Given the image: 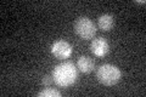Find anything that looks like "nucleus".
Here are the masks:
<instances>
[{
    "instance_id": "obj_1",
    "label": "nucleus",
    "mask_w": 146,
    "mask_h": 97,
    "mask_svg": "<svg viewBox=\"0 0 146 97\" xmlns=\"http://www.w3.org/2000/svg\"><path fill=\"white\" fill-rule=\"evenodd\" d=\"M52 79L61 87H68L77 80V68L72 62H62L54 68Z\"/></svg>"
},
{
    "instance_id": "obj_2",
    "label": "nucleus",
    "mask_w": 146,
    "mask_h": 97,
    "mask_svg": "<svg viewBox=\"0 0 146 97\" xmlns=\"http://www.w3.org/2000/svg\"><path fill=\"white\" fill-rule=\"evenodd\" d=\"M121 77H122V73L119 71V68L113 66V64H104L96 72V78L99 82L105 86L116 85L119 81Z\"/></svg>"
},
{
    "instance_id": "obj_3",
    "label": "nucleus",
    "mask_w": 146,
    "mask_h": 97,
    "mask_svg": "<svg viewBox=\"0 0 146 97\" xmlns=\"http://www.w3.org/2000/svg\"><path fill=\"white\" fill-rule=\"evenodd\" d=\"M74 32L82 39L89 40L96 33V28H95V24L91 20H89L88 17L80 16L74 22Z\"/></svg>"
},
{
    "instance_id": "obj_4",
    "label": "nucleus",
    "mask_w": 146,
    "mask_h": 97,
    "mask_svg": "<svg viewBox=\"0 0 146 97\" xmlns=\"http://www.w3.org/2000/svg\"><path fill=\"white\" fill-rule=\"evenodd\" d=\"M51 53L58 59L68 58L72 53V46L66 40H56L51 45Z\"/></svg>"
},
{
    "instance_id": "obj_5",
    "label": "nucleus",
    "mask_w": 146,
    "mask_h": 97,
    "mask_svg": "<svg viewBox=\"0 0 146 97\" xmlns=\"http://www.w3.org/2000/svg\"><path fill=\"white\" fill-rule=\"evenodd\" d=\"M90 50H91V52H93L95 56L102 57L108 52L110 45H108L106 39L102 38V36H100V38H96V39H94L93 41H91Z\"/></svg>"
},
{
    "instance_id": "obj_6",
    "label": "nucleus",
    "mask_w": 146,
    "mask_h": 97,
    "mask_svg": "<svg viewBox=\"0 0 146 97\" xmlns=\"http://www.w3.org/2000/svg\"><path fill=\"white\" fill-rule=\"evenodd\" d=\"M98 23H99L100 29L108 32L113 28V26H115V17L112 15H108V13H105V15H101L99 17Z\"/></svg>"
},
{
    "instance_id": "obj_7",
    "label": "nucleus",
    "mask_w": 146,
    "mask_h": 97,
    "mask_svg": "<svg viewBox=\"0 0 146 97\" xmlns=\"http://www.w3.org/2000/svg\"><path fill=\"white\" fill-rule=\"evenodd\" d=\"M77 66L80 69V72L83 73H90L94 69L95 62L94 59L89 57V56H82L78 58V62H77Z\"/></svg>"
},
{
    "instance_id": "obj_8",
    "label": "nucleus",
    "mask_w": 146,
    "mask_h": 97,
    "mask_svg": "<svg viewBox=\"0 0 146 97\" xmlns=\"http://www.w3.org/2000/svg\"><path fill=\"white\" fill-rule=\"evenodd\" d=\"M38 97H60L61 96V92L55 90V89H45L43 91H40L36 94Z\"/></svg>"
},
{
    "instance_id": "obj_9",
    "label": "nucleus",
    "mask_w": 146,
    "mask_h": 97,
    "mask_svg": "<svg viewBox=\"0 0 146 97\" xmlns=\"http://www.w3.org/2000/svg\"><path fill=\"white\" fill-rule=\"evenodd\" d=\"M52 81H54V79H52V75L50 77V75H44L43 77V80H42V82H43V85H51L52 84Z\"/></svg>"
}]
</instances>
